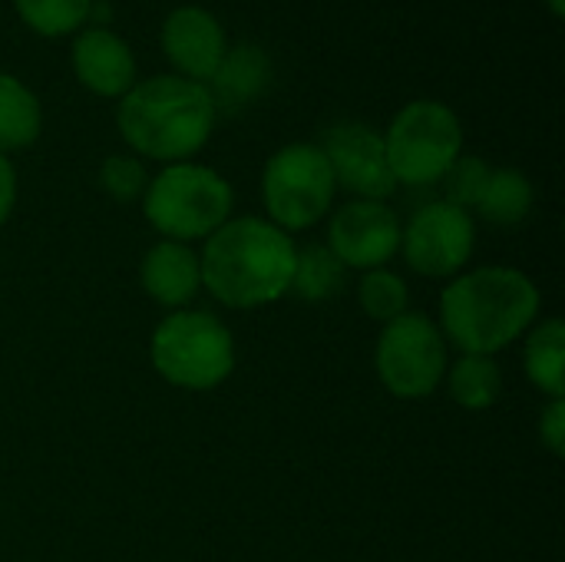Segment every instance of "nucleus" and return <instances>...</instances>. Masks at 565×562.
Masks as SVG:
<instances>
[{
  "instance_id": "bb28decb",
  "label": "nucleus",
  "mask_w": 565,
  "mask_h": 562,
  "mask_svg": "<svg viewBox=\"0 0 565 562\" xmlns=\"http://www.w3.org/2000/svg\"><path fill=\"white\" fill-rule=\"evenodd\" d=\"M546 7H550L553 17H563L565 13V0H546Z\"/></svg>"
},
{
  "instance_id": "f3484780",
  "label": "nucleus",
  "mask_w": 565,
  "mask_h": 562,
  "mask_svg": "<svg viewBox=\"0 0 565 562\" xmlns=\"http://www.w3.org/2000/svg\"><path fill=\"white\" fill-rule=\"evenodd\" d=\"M40 129H43V106L36 93L23 79L0 73V152L10 156L33 146Z\"/></svg>"
},
{
  "instance_id": "ddd939ff",
  "label": "nucleus",
  "mask_w": 565,
  "mask_h": 562,
  "mask_svg": "<svg viewBox=\"0 0 565 562\" xmlns=\"http://www.w3.org/2000/svg\"><path fill=\"white\" fill-rule=\"evenodd\" d=\"M73 73L93 96L119 99L136 83V53L109 26H89L73 40Z\"/></svg>"
},
{
  "instance_id": "a211bd4d",
  "label": "nucleus",
  "mask_w": 565,
  "mask_h": 562,
  "mask_svg": "<svg viewBox=\"0 0 565 562\" xmlns=\"http://www.w3.org/2000/svg\"><path fill=\"white\" fill-rule=\"evenodd\" d=\"M444 381L450 401L463 411H490L503 394V371L497 358L487 354H460L454 364H447Z\"/></svg>"
},
{
  "instance_id": "5701e85b",
  "label": "nucleus",
  "mask_w": 565,
  "mask_h": 562,
  "mask_svg": "<svg viewBox=\"0 0 565 562\" xmlns=\"http://www.w3.org/2000/svg\"><path fill=\"white\" fill-rule=\"evenodd\" d=\"M99 185L116 202H136V199H142V192L149 185L146 162L132 152H113L99 166Z\"/></svg>"
},
{
  "instance_id": "2eb2a0df",
  "label": "nucleus",
  "mask_w": 565,
  "mask_h": 562,
  "mask_svg": "<svg viewBox=\"0 0 565 562\" xmlns=\"http://www.w3.org/2000/svg\"><path fill=\"white\" fill-rule=\"evenodd\" d=\"M271 83V56L258 43H235L225 50L218 70L205 83L218 113H238L252 106Z\"/></svg>"
},
{
  "instance_id": "6e6552de",
  "label": "nucleus",
  "mask_w": 565,
  "mask_h": 562,
  "mask_svg": "<svg viewBox=\"0 0 565 562\" xmlns=\"http://www.w3.org/2000/svg\"><path fill=\"white\" fill-rule=\"evenodd\" d=\"M374 371L401 401L430 397L447 374V341L434 318L424 311H404L387 321L374 344Z\"/></svg>"
},
{
  "instance_id": "f257e3e1",
  "label": "nucleus",
  "mask_w": 565,
  "mask_h": 562,
  "mask_svg": "<svg viewBox=\"0 0 565 562\" xmlns=\"http://www.w3.org/2000/svg\"><path fill=\"white\" fill-rule=\"evenodd\" d=\"M536 282L510 265H483L450 278L440 295V335L460 354L497 358L540 321Z\"/></svg>"
},
{
  "instance_id": "a878e982",
  "label": "nucleus",
  "mask_w": 565,
  "mask_h": 562,
  "mask_svg": "<svg viewBox=\"0 0 565 562\" xmlns=\"http://www.w3.org/2000/svg\"><path fill=\"white\" fill-rule=\"evenodd\" d=\"M13 205H17V169L10 156L0 152V225L13 215Z\"/></svg>"
},
{
  "instance_id": "dca6fc26",
  "label": "nucleus",
  "mask_w": 565,
  "mask_h": 562,
  "mask_svg": "<svg viewBox=\"0 0 565 562\" xmlns=\"http://www.w3.org/2000/svg\"><path fill=\"white\" fill-rule=\"evenodd\" d=\"M526 381L546 397H565V325L563 318H543L526 331L523 348Z\"/></svg>"
},
{
  "instance_id": "9d476101",
  "label": "nucleus",
  "mask_w": 565,
  "mask_h": 562,
  "mask_svg": "<svg viewBox=\"0 0 565 562\" xmlns=\"http://www.w3.org/2000/svg\"><path fill=\"white\" fill-rule=\"evenodd\" d=\"M321 152L334 172L338 189L351 192L354 199H377L387 202L397 192L394 172L387 166L384 136L358 119H341L321 136Z\"/></svg>"
},
{
  "instance_id": "b1692460",
  "label": "nucleus",
  "mask_w": 565,
  "mask_h": 562,
  "mask_svg": "<svg viewBox=\"0 0 565 562\" xmlns=\"http://www.w3.org/2000/svg\"><path fill=\"white\" fill-rule=\"evenodd\" d=\"M490 169H493V166H490L487 159H480V156H460V159L447 169V176L440 179V182H444V202L473 212L477 202H480V195H483V189H487Z\"/></svg>"
},
{
  "instance_id": "4be33fe9",
  "label": "nucleus",
  "mask_w": 565,
  "mask_h": 562,
  "mask_svg": "<svg viewBox=\"0 0 565 562\" xmlns=\"http://www.w3.org/2000/svg\"><path fill=\"white\" fill-rule=\"evenodd\" d=\"M93 0H13L17 17L40 36H63L89 20Z\"/></svg>"
},
{
  "instance_id": "f03ea898",
  "label": "nucleus",
  "mask_w": 565,
  "mask_h": 562,
  "mask_svg": "<svg viewBox=\"0 0 565 562\" xmlns=\"http://www.w3.org/2000/svg\"><path fill=\"white\" fill-rule=\"evenodd\" d=\"M298 245L262 215H232L199 252L202 288L232 311L265 308L288 295Z\"/></svg>"
},
{
  "instance_id": "9b49d317",
  "label": "nucleus",
  "mask_w": 565,
  "mask_h": 562,
  "mask_svg": "<svg viewBox=\"0 0 565 562\" xmlns=\"http://www.w3.org/2000/svg\"><path fill=\"white\" fill-rule=\"evenodd\" d=\"M401 215L377 199H351L328 219V248L344 268H384L401 252Z\"/></svg>"
},
{
  "instance_id": "7ed1b4c3",
  "label": "nucleus",
  "mask_w": 565,
  "mask_h": 562,
  "mask_svg": "<svg viewBox=\"0 0 565 562\" xmlns=\"http://www.w3.org/2000/svg\"><path fill=\"white\" fill-rule=\"evenodd\" d=\"M218 109L205 83L179 73L136 79L116 106V129L139 159L189 162L212 136Z\"/></svg>"
},
{
  "instance_id": "423d86ee",
  "label": "nucleus",
  "mask_w": 565,
  "mask_h": 562,
  "mask_svg": "<svg viewBox=\"0 0 565 562\" xmlns=\"http://www.w3.org/2000/svg\"><path fill=\"white\" fill-rule=\"evenodd\" d=\"M384 152L397 185H434L463 156L460 116L440 99H414L391 119Z\"/></svg>"
},
{
  "instance_id": "4468645a",
  "label": "nucleus",
  "mask_w": 565,
  "mask_h": 562,
  "mask_svg": "<svg viewBox=\"0 0 565 562\" xmlns=\"http://www.w3.org/2000/svg\"><path fill=\"white\" fill-rule=\"evenodd\" d=\"M139 285L142 291L166 311L189 308L195 291L202 288L199 252L182 242H156L139 262Z\"/></svg>"
},
{
  "instance_id": "f8f14e48",
  "label": "nucleus",
  "mask_w": 565,
  "mask_h": 562,
  "mask_svg": "<svg viewBox=\"0 0 565 562\" xmlns=\"http://www.w3.org/2000/svg\"><path fill=\"white\" fill-rule=\"evenodd\" d=\"M159 43L179 76L209 83L228 50V33L212 10L199 3H182L162 20Z\"/></svg>"
},
{
  "instance_id": "393cba45",
  "label": "nucleus",
  "mask_w": 565,
  "mask_h": 562,
  "mask_svg": "<svg viewBox=\"0 0 565 562\" xmlns=\"http://www.w3.org/2000/svg\"><path fill=\"white\" fill-rule=\"evenodd\" d=\"M540 441L553 457H563L565 450V397H550V404L540 414Z\"/></svg>"
},
{
  "instance_id": "1a4fd4ad",
  "label": "nucleus",
  "mask_w": 565,
  "mask_h": 562,
  "mask_svg": "<svg viewBox=\"0 0 565 562\" xmlns=\"http://www.w3.org/2000/svg\"><path fill=\"white\" fill-rule=\"evenodd\" d=\"M477 222L473 212L450 202L420 205L401 229V255L407 268L424 278H454L473 258Z\"/></svg>"
},
{
  "instance_id": "6ab92c4d",
  "label": "nucleus",
  "mask_w": 565,
  "mask_h": 562,
  "mask_svg": "<svg viewBox=\"0 0 565 562\" xmlns=\"http://www.w3.org/2000/svg\"><path fill=\"white\" fill-rule=\"evenodd\" d=\"M344 282H348V268L338 262V255L324 242H311V245H301L295 255L288 295L318 305V301L338 298L344 291Z\"/></svg>"
},
{
  "instance_id": "39448f33",
  "label": "nucleus",
  "mask_w": 565,
  "mask_h": 562,
  "mask_svg": "<svg viewBox=\"0 0 565 562\" xmlns=\"http://www.w3.org/2000/svg\"><path fill=\"white\" fill-rule=\"evenodd\" d=\"M149 358L172 388L212 391L235 371V338L212 311L179 308L156 325Z\"/></svg>"
},
{
  "instance_id": "aec40b11",
  "label": "nucleus",
  "mask_w": 565,
  "mask_h": 562,
  "mask_svg": "<svg viewBox=\"0 0 565 562\" xmlns=\"http://www.w3.org/2000/svg\"><path fill=\"white\" fill-rule=\"evenodd\" d=\"M533 202H536V192L526 172L503 166V169H490L487 189L473 212L483 215L490 225H520L533 212Z\"/></svg>"
},
{
  "instance_id": "20e7f679",
  "label": "nucleus",
  "mask_w": 565,
  "mask_h": 562,
  "mask_svg": "<svg viewBox=\"0 0 565 562\" xmlns=\"http://www.w3.org/2000/svg\"><path fill=\"white\" fill-rule=\"evenodd\" d=\"M235 189L232 182L202 162H169L162 166L146 192L142 212L149 225L169 242H205L215 229L232 219Z\"/></svg>"
},
{
  "instance_id": "412c9836",
  "label": "nucleus",
  "mask_w": 565,
  "mask_h": 562,
  "mask_svg": "<svg viewBox=\"0 0 565 562\" xmlns=\"http://www.w3.org/2000/svg\"><path fill=\"white\" fill-rule=\"evenodd\" d=\"M358 301H361V308H364V315L371 321L387 325V321L401 318L404 311H411L407 308L411 305V288H407L404 275H397L391 268H371L358 282Z\"/></svg>"
},
{
  "instance_id": "0eeeda50",
  "label": "nucleus",
  "mask_w": 565,
  "mask_h": 562,
  "mask_svg": "<svg viewBox=\"0 0 565 562\" xmlns=\"http://www.w3.org/2000/svg\"><path fill=\"white\" fill-rule=\"evenodd\" d=\"M334 195L338 182L318 142H288L265 162V219L288 235L324 222L331 215Z\"/></svg>"
}]
</instances>
